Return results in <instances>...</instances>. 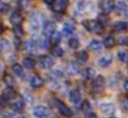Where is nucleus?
Wrapping results in <instances>:
<instances>
[{
	"mask_svg": "<svg viewBox=\"0 0 128 118\" xmlns=\"http://www.w3.org/2000/svg\"><path fill=\"white\" fill-rule=\"evenodd\" d=\"M22 22H23V16L20 15V13H18V12H14V13L10 15V23H12L14 26H18V25H20V24H22Z\"/></svg>",
	"mask_w": 128,
	"mask_h": 118,
	"instance_id": "17",
	"label": "nucleus"
},
{
	"mask_svg": "<svg viewBox=\"0 0 128 118\" xmlns=\"http://www.w3.org/2000/svg\"><path fill=\"white\" fill-rule=\"evenodd\" d=\"M78 58H79L80 62H86L87 59H88V55H87L86 52H79V53H78Z\"/></svg>",
	"mask_w": 128,
	"mask_h": 118,
	"instance_id": "39",
	"label": "nucleus"
},
{
	"mask_svg": "<svg viewBox=\"0 0 128 118\" xmlns=\"http://www.w3.org/2000/svg\"><path fill=\"white\" fill-rule=\"evenodd\" d=\"M12 70H13V73H14L15 76L23 77V67H22L20 64H18V63L13 64V66H12Z\"/></svg>",
	"mask_w": 128,
	"mask_h": 118,
	"instance_id": "27",
	"label": "nucleus"
},
{
	"mask_svg": "<svg viewBox=\"0 0 128 118\" xmlns=\"http://www.w3.org/2000/svg\"><path fill=\"white\" fill-rule=\"evenodd\" d=\"M58 109H59V112L64 116V117H72L73 116V112H72V109L69 108V107H67L66 104H63V103H58Z\"/></svg>",
	"mask_w": 128,
	"mask_h": 118,
	"instance_id": "14",
	"label": "nucleus"
},
{
	"mask_svg": "<svg viewBox=\"0 0 128 118\" xmlns=\"http://www.w3.org/2000/svg\"><path fill=\"white\" fill-rule=\"evenodd\" d=\"M117 43L120 44V45H127V44H128V38L124 36V35H122V36H119V38L117 39Z\"/></svg>",
	"mask_w": 128,
	"mask_h": 118,
	"instance_id": "36",
	"label": "nucleus"
},
{
	"mask_svg": "<svg viewBox=\"0 0 128 118\" xmlns=\"http://www.w3.org/2000/svg\"><path fill=\"white\" fill-rule=\"evenodd\" d=\"M63 49L60 48V46H58V45H55L54 48H53V54L55 55V56H62L63 55Z\"/></svg>",
	"mask_w": 128,
	"mask_h": 118,
	"instance_id": "34",
	"label": "nucleus"
},
{
	"mask_svg": "<svg viewBox=\"0 0 128 118\" xmlns=\"http://www.w3.org/2000/svg\"><path fill=\"white\" fill-rule=\"evenodd\" d=\"M19 4L23 9H29L30 8V0H19Z\"/></svg>",
	"mask_w": 128,
	"mask_h": 118,
	"instance_id": "35",
	"label": "nucleus"
},
{
	"mask_svg": "<svg viewBox=\"0 0 128 118\" xmlns=\"http://www.w3.org/2000/svg\"><path fill=\"white\" fill-rule=\"evenodd\" d=\"M126 16H127V20H128V10L126 12Z\"/></svg>",
	"mask_w": 128,
	"mask_h": 118,
	"instance_id": "48",
	"label": "nucleus"
},
{
	"mask_svg": "<svg viewBox=\"0 0 128 118\" xmlns=\"http://www.w3.org/2000/svg\"><path fill=\"white\" fill-rule=\"evenodd\" d=\"M114 10H116V13H117L118 15H123V14H126V12L128 10L127 3L123 2V0H119V2H117L116 5H114Z\"/></svg>",
	"mask_w": 128,
	"mask_h": 118,
	"instance_id": "9",
	"label": "nucleus"
},
{
	"mask_svg": "<svg viewBox=\"0 0 128 118\" xmlns=\"http://www.w3.org/2000/svg\"><path fill=\"white\" fill-rule=\"evenodd\" d=\"M83 25H84V28H86L89 33H93V34H99V33H102V26H100L99 23L96 22V20H87V22L83 23Z\"/></svg>",
	"mask_w": 128,
	"mask_h": 118,
	"instance_id": "2",
	"label": "nucleus"
},
{
	"mask_svg": "<svg viewBox=\"0 0 128 118\" xmlns=\"http://www.w3.org/2000/svg\"><path fill=\"white\" fill-rule=\"evenodd\" d=\"M88 48H89V50H92V52H94V53H99V52L102 50V48H103V44H102L100 40L93 39V40H90V43L88 44Z\"/></svg>",
	"mask_w": 128,
	"mask_h": 118,
	"instance_id": "12",
	"label": "nucleus"
},
{
	"mask_svg": "<svg viewBox=\"0 0 128 118\" xmlns=\"http://www.w3.org/2000/svg\"><path fill=\"white\" fill-rule=\"evenodd\" d=\"M103 87H104V79H103V77L96 76L94 77V80H93V84H92V90L96 92V93H99V92H102Z\"/></svg>",
	"mask_w": 128,
	"mask_h": 118,
	"instance_id": "4",
	"label": "nucleus"
},
{
	"mask_svg": "<svg viewBox=\"0 0 128 118\" xmlns=\"http://www.w3.org/2000/svg\"><path fill=\"white\" fill-rule=\"evenodd\" d=\"M79 45H80V43H79V39H78V38L74 36V38H70V39H69V46H70L72 49L76 50V49L79 48Z\"/></svg>",
	"mask_w": 128,
	"mask_h": 118,
	"instance_id": "30",
	"label": "nucleus"
},
{
	"mask_svg": "<svg viewBox=\"0 0 128 118\" xmlns=\"http://www.w3.org/2000/svg\"><path fill=\"white\" fill-rule=\"evenodd\" d=\"M117 55H118V59H119L122 63H126V62L128 60V53L124 52V50H119Z\"/></svg>",
	"mask_w": 128,
	"mask_h": 118,
	"instance_id": "32",
	"label": "nucleus"
},
{
	"mask_svg": "<svg viewBox=\"0 0 128 118\" xmlns=\"http://www.w3.org/2000/svg\"><path fill=\"white\" fill-rule=\"evenodd\" d=\"M82 77L84 79H92L96 77V70L93 68H86L83 72H82Z\"/></svg>",
	"mask_w": 128,
	"mask_h": 118,
	"instance_id": "21",
	"label": "nucleus"
},
{
	"mask_svg": "<svg viewBox=\"0 0 128 118\" xmlns=\"http://www.w3.org/2000/svg\"><path fill=\"white\" fill-rule=\"evenodd\" d=\"M25 49L28 50V52H30V53H33V52H35L36 49H39V45H38V40H35V39H29L26 43H25Z\"/></svg>",
	"mask_w": 128,
	"mask_h": 118,
	"instance_id": "16",
	"label": "nucleus"
},
{
	"mask_svg": "<svg viewBox=\"0 0 128 118\" xmlns=\"http://www.w3.org/2000/svg\"><path fill=\"white\" fill-rule=\"evenodd\" d=\"M100 110L106 114H112L114 112V106L112 103H102L100 104Z\"/></svg>",
	"mask_w": 128,
	"mask_h": 118,
	"instance_id": "20",
	"label": "nucleus"
},
{
	"mask_svg": "<svg viewBox=\"0 0 128 118\" xmlns=\"http://www.w3.org/2000/svg\"><path fill=\"white\" fill-rule=\"evenodd\" d=\"M60 38H62V35H60V33H58L56 30L50 35V40H52V43H53V44H55V45L60 42Z\"/></svg>",
	"mask_w": 128,
	"mask_h": 118,
	"instance_id": "31",
	"label": "nucleus"
},
{
	"mask_svg": "<svg viewBox=\"0 0 128 118\" xmlns=\"http://www.w3.org/2000/svg\"><path fill=\"white\" fill-rule=\"evenodd\" d=\"M69 99H70L72 103L78 104V103L80 102V93H79V90H78V89L70 90V93H69Z\"/></svg>",
	"mask_w": 128,
	"mask_h": 118,
	"instance_id": "18",
	"label": "nucleus"
},
{
	"mask_svg": "<svg viewBox=\"0 0 128 118\" xmlns=\"http://www.w3.org/2000/svg\"><path fill=\"white\" fill-rule=\"evenodd\" d=\"M112 60H113V58L112 55L107 54V55H103L102 58H99V60H98V66L100 68H107L112 64Z\"/></svg>",
	"mask_w": 128,
	"mask_h": 118,
	"instance_id": "13",
	"label": "nucleus"
},
{
	"mask_svg": "<svg viewBox=\"0 0 128 118\" xmlns=\"http://www.w3.org/2000/svg\"><path fill=\"white\" fill-rule=\"evenodd\" d=\"M29 25H30V30L32 32H38L40 29V26L43 25V16L39 13H34L30 15V20H29Z\"/></svg>",
	"mask_w": 128,
	"mask_h": 118,
	"instance_id": "1",
	"label": "nucleus"
},
{
	"mask_svg": "<svg viewBox=\"0 0 128 118\" xmlns=\"http://www.w3.org/2000/svg\"><path fill=\"white\" fill-rule=\"evenodd\" d=\"M43 84H44V80H43V78H42L40 76L34 74V76L30 78V86H32V88L38 89V88L43 87Z\"/></svg>",
	"mask_w": 128,
	"mask_h": 118,
	"instance_id": "11",
	"label": "nucleus"
},
{
	"mask_svg": "<svg viewBox=\"0 0 128 118\" xmlns=\"http://www.w3.org/2000/svg\"><path fill=\"white\" fill-rule=\"evenodd\" d=\"M102 44L106 45L107 48H110V46H113L116 44V39H114L113 35H107V36H104V40H103Z\"/></svg>",
	"mask_w": 128,
	"mask_h": 118,
	"instance_id": "24",
	"label": "nucleus"
},
{
	"mask_svg": "<svg viewBox=\"0 0 128 118\" xmlns=\"http://www.w3.org/2000/svg\"><path fill=\"white\" fill-rule=\"evenodd\" d=\"M43 2H44L45 4H48V5H52V4L54 3V0H43Z\"/></svg>",
	"mask_w": 128,
	"mask_h": 118,
	"instance_id": "43",
	"label": "nucleus"
},
{
	"mask_svg": "<svg viewBox=\"0 0 128 118\" xmlns=\"http://www.w3.org/2000/svg\"><path fill=\"white\" fill-rule=\"evenodd\" d=\"M82 109H83L86 113L90 112V104H89L88 100H84V102H83V104H82Z\"/></svg>",
	"mask_w": 128,
	"mask_h": 118,
	"instance_id": "37",
	"label": "nucleus"
},
{
	"mask_svg": "<svg viewBox=\"0 0 128 118\" xmlns=\"http://www.w3.org/2000/svg\"><path fill=\"white\" fill-rule=\"evenodd\" d=\"M3 69H4V67H3V63L0 62V73H3Z\"/></svg>",
	"mask_w": 128,
	"mask_h": 118,
	"instance_id": "46",
	"label": "nucleus"
},
{
	"mask_svg": "<svg viewBox=\"0 0 128 118\" xmlns=\"http://www.w3.org/2000/svg\"><path fill=\"white\" fill-rule=\"evenodd\" d=\"M68 0H54L53 3V10L55 13H63L68 6Z\"/></svg>",
	"mask_w": 128,
	"mask_h": 118,
	"instance_id": "5",
	"label": "nucleus"
},
{
	"mask_svg": "<svg viewBox=\"0 0 128 118\" xmlns=\"http://www.w3.org/2000/svg\"><path fill=\"white\" fill-rule=\"evenodd\" d=\"M22 118H25V117H22Z\"/></svg>",
	"mask_w": 128,
	"mask_h": 118,
	"instance_id": "49",
	"label": "nucleus"
},
{
	"mask_svg": "<svg viewBox=\"0 0 128 118\" xmlns=\"http://www.w3.org/2000/svg\"><path fill=\"white\" fill-rule=\"evenodd\" d=\"M23 66H24L26 69H33L34 66H35V60H34L33 58H30V56H25V58L23 59Z\"/></svg>",
	"mask_w": 128,
	"mask_h": 118,
	"instance_id": "23",
	"label": "nucleus"
},
{
	"mask_svg": "<svg viewBox=\"0 0 128 118\" xmlns=\"http://www.w3.org/2000/svg\"><path fill=\"white\" fill-rule=\"evenodd\" d=\"M54 118H56V117H54Z\"/></svg>",
	"mask_w": 128,
	"mask_h": 118,
	"instance_id": "50",
	"label": "nucleus"
},
{
	"mask_svg": "<svg viewBox=\"0 0 128 118\" xmlns=\"http://www.w3.org/2000/svg\"><path fill=\"white\" fill-rule=\"evenodd\" d=\"M38 63L42 68L44 69H49L54 66V59L49 55H40L39 59H38Z\"/></svg>",
	"mask_w": 128,
	"mask_h": 118,
	"instance_id": "3",
	"label": "nucleus"
},
{
	"mask_svg": "<svg viewBox=\"0 0 128 118\" xmlns=\"http://www.w3.org/2000/svg\"><path fill=\"white\" fill-rule=\"evenodd\" d=\"M12 109L14 110V112H22L23 110V108H24V102H23V99H15L13 103H12Z\"/></svg>",
	"mask_w": 128,
	"mask_h": 118,
	"instance_id": "19",
	"label": "nucleus"
},
{
	"mask_svg": "<svg viewBox=\"0 0 128 118\" xmlns=\"http://www.w3.org/2000/svg\"><path fill=\"white\" fill-rule=\"evenodd\" d=\"M123 87H124V89H126V90H128V79H126V80H124Z\"/></svg>",
	"mask_w": 128,
	"mask_h": 118,
	"instance_id": "44",
	"label": "nucleus"
},
{
	"mask_svg": "<svg viewBox=\"0 0 128 118\" xmlns=\"http://www.w3.org/2000/svg\"><path fill=\"white\" fill-rule=\"evenodd\" d=\"M74 29H76V24L73 22H66L62 26V33L64 35H70L74 32Z\"/></svg>",
	"mask_w": 128,
	"mask_h": 118,
	"instance_id": "10",
	"label": "nucleus"
},
{
	"mask_svg": "<svg viewBox=\"0 0 128 118\" xmlns=\"http://www.w3.org/2000/svg\"><path fill=\"white\" fill-rule=\"evenodd\" d=\"M98 23H99V25H100V26L107 25V24H108V19H107V18H104V15H100V16H99V19H98Z\"/></svg>",
	"mask_w": 128,
	"mask_h": 118,
	"instance_id": "40",
	"label": "nucleus"
},
{
	"mask_svg": "<svg viewBox=\"0 0 128 118\" xmlns=\"http://www.w3.org/2000/svg\"><path fill=\"white\" fill-rule=\"evenodd\" d=\"M79 70H80V68H79L78 63H76V62L69 63V66H68V73L69 74H77V73H79Z\"/></svg>",
	"mask_w": 128,
	"mask_h": 118,
	"instance_id": "25",
	"label": "nucleus"
},
{
	"mask_svg": "<svg viewBox=\"0 0 128 118\" xmlns=\"http://www.w3.org/2000/svg\"><path fill=\"white\" fill-rule=\"evenodd\" d=\"M13 30H14L15 38H18V39H19V38H22V36H23V32H24V30H23V28H22L20 25L14 26V29H13Z\"/></svg>",
	"mask_w": 128,
	"mask_h": 118,
	"instance_id": "33",
	"label": "nucleus"
},
{
	"mask_svg": "<svg viewBox=\"0 0 128 118\" xmlns=\"http://www.w3.org/2000/svg\"><path fill=\"white\" fill-rule=\"evenodd\" d=\"M4 118H15V117H14L13 114H6V116H5Z\"/></svg>",
	"mask_w": 128,
	"mask_h": 118,
	"instance_id": "45",
	"label": "nucleus"
},
{
	"mask_svg": "<svg viewBox=\"0 0 128 118\" xmlns=\"http://www.w3.org/2000/svg\"><path fill=\"white\" fill-rule=\"evenodd\" d=\"M4 82H5V84L8 86V88H12V87L14 86V83H15L13 76H10V74H5V76H4Z\"/></svg>",
	"mask_w": 128,
	"mask_h": 118,
	"instance_id": "29",
	"label": "nucleus"
},
{
	"mask_svg": "<svg viewBox=\"0 0 128 118\" xmlns=\"http://www.w3.org/2000/svg\"><path fill=\"white\" fill-rule=\"evenodd\" d=\"M114 5H116V2L113 0H106V2L102 3V10L104 14H109L112 12H114Z\"/></svg>",
	"mask_w": 128,
	"mask_h": 118,
	"instance_id": "8",
	"label": "nucleus"
},
{
	"mask_svg": "<svg viewBox=\"0 0 128 118\" xmlns=\"http://www.w3.org/2000/svg\"><path fill=\"white\" fill-rule=\"evenodd\" d=\"M14 97H15V92H14L12 88L5 89V90H4V93H3V99H5V100L14 99Z\"/></svg>",
	"mask_w": 128,
	"mask_h": 118,
	"instance_id": "26",
	"label": "nucleus"
},
{
	"mask_svg": "<svg viewBox=\"0 0 128 118\" xmlns=\"http://www.w3.org/2000/svg\"><path fill=\"white\" fill-rule=\"evenodd\" d=\"M86 118H97V116L90 110V112H88V113H86Z\"/></svg>",
	"mask_w": 128,
	"mask_h": 118,
	"instance_id": "42",
	"label": "nucleus"
},
{
	"mask_svg": "<svg viewBox=\"0 0 128 118\" xmlns=\"http://www.w3.org/2000/svg\"><path fill=\"white\" fill-rule=\"evenodd\" d=\"M12 50V44L8 39L2 38L0 39V52L2 53H9Z\"/></svg>",
	"mask_w": 128,
	"mask_h": 118,
	"instance_id": "15",
	"label": "nucleus"
},
{
	"mask_svg": "<svg viewBox=\"0 0 128 118\" xmlns=\"http://www.w3.org/2000/svg\"><path fill=\"white\" fill-rule=\"evenodd\" d=\"M8 10H9L8 3H0V13H6Z\"/></svg>",
	"mask_w": 128,
	"mask_h": 118,
	"instance_id": "38",
	"label": "nucleus"
},
{
	"mask_svg": "<svg viewBox=\"0 0 128 118\" xmlns=\"http://www.w3.org/2000/svg\"><path fill=\"white\" fill-rule=\"evenodd\" d=\"M122 107H123L124 110L128 112V97H126V98L122 99Z\"/></svg>",
	"mask_w": 128,
	"mask_h": 118,
	"instance_id": "41",
	"label": "nucleus"
},
{
	"mask_svg": "<svg viewBox=\"0 0 128 118\" xmlns=\"http://www.w3.org/2000/svg\"><path fill=\"white\" fill-rule=\"evenodd\" d=\"M3 29H4V28H3V25H2V24H0V33H2V32H3Z\"/></svg>",
	"mask_w": 128,
	"mask_h": 118,
	"instance_id": "47",
	"label": "nucleus"
},
{
	"mask_svg": "<svg viewBox=\"0 0 128 118\" xmlns=\"http://www.w3.org/2000/svg\"><path fill=\"white\" fill-rule=\"evenodd\" d=\"M38 45H39L40 49H48L49 48V40L45 36H43V38H40L38 40Z\"/></svg>",
	"mask_w": 128,
	"mask_h": 118,
	"instance_id": "28",
	"label": "nucleus"
},
{
	"mask_svg": "<svg viewBox=\"0 0 128 118\" xmlns=\"http://www.w3.org/2000/svg\"><path fill=\"white\" fill-rule=\"evenodd\" d=\"M33 114L36 118H46L49 116V109L46 107H44V106H36L33 109Z\"/></svg>",
	"mask_w": 128,
	"mask_h": 118,
	"instance_id": "6",
	"label": "nucleus"
},
{
	"mask_svg": "<svg viewBox=\"0 0 128 118\" xmlns=\"http://www.w3.org/2000/svg\"><path fill=\"white\" fill-rule=\"evenodd\" d=\"M55 32V24L52 23V22H45L43 24V33H44V36H49Z\"/></svg>",
	"mask_w": 128,
	"mask_h": 118,
	"instance_id": "7",
	"label": "nucleus"
},
{
	"mask_svg": "<svg viewBox=\"0 0 128 118\" xmlns=\"http://www.w3.org/2000/svg\"><path fill=\"white\" fill-rule=\"evenodd\" d=\"M127 28H128V24H127V22H117V23L114 24V26H113L114 32H118V33H122V32H124Z\"/></svg>",
	"mask_w": 128,
	"mask_h": 118,
	"instance_id": "22",
	"label": "nucleus"
}]
</instances>
